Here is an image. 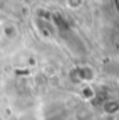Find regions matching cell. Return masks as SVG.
Returning <instances> with one entry per match:
<instances>
[{
	"label": "cell",
	"instance_id": "1",
	"mask_svg": "<svg viewBox=\"0 0 119 120\" xmlns=\"http://www.w3.org/2000/svg\"><path fill=\"white\" fill-rule=\"evenodd\" d=\"M119 110V102L116 101H107L104 103V112L109 116H114Z\"/></svg>",
	"mask_w": 119,
	"mask_h": 120
},
{
	"label": "cell",
	"instance_id": "2",
	"mask_svg": "<svg viewBox=\"0 0 119 120\" xmlns=\"http://www.w3.org/2000/svg\"><path fill=\"white\" fill-rule=\"evenodd\" d=\"M3 34H4V36H6L7 39H13V38H16V35H17V28H16L13 24H8V25H6V27L3 28Z\"/></svg>",
	"mask_w": 119,
	"mask_h": 120
},
{
	"label": "cell",
	"instance_id": "5",
	"mask_svg": "<svg viewBox=\"0 0 119 120\" xmlns=\"http://www.w3.org/2000/svg\"><path fill=\"white\" fill-rule=\"evenodd\" d=\"M67 6L70 8H79L81 6V1H67Z\"/></svg>",
	"mask_w": 119,
	"mask_h": 120
},
{
	"label": "cell",
	"instance_id": "3",
	"mask_svg": "<svg viewBox=\"0 0 119 120\" xmlns=\"http://www.w3.org/2000/svg\"><path fill=\"white\" fill-rule=\"evenodd\" d=\"M81 96L84 99H92L95 96V91L91 85H83L81 87Z\"/></svg>",
	"mask_w": 119,
	"mask_h": 120
},
{
	"label": "cell",
	"instance_id": "4",
	"mask_svg": "<svg viewBox=\"0 0 119 120\" xmlns=\"http://www.w3.org/2000/svg\"><path fill=\"white\" fill-rule=\"evenodd\" d=\"M53 21H55L58 30H60V31L67 30V21H66L63 17H60V15H53Z\"/></svg>",
	"mask_w": 119,
	"mask_h": 120
}]
</instances>
